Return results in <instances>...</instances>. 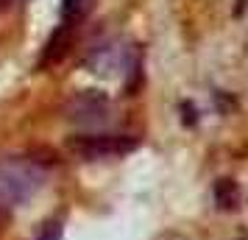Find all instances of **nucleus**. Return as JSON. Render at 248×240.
I'll use <instances>...</instances> for the list:
<instances>
[{
    "mask_svg": "<svg viewBox=\"0 0 248 240\" xmlns=\"http://www.w3.org/2000/svg\"><path fill=\"white\" fill-rule=\"evenodd\" d=\"M42 182H45V171L36 160L28 157L0 160V207L25 204Z\"/></svg>",
    "mask_w": 248,
    "mask_h": 240,
    "instance_id": "1",
    "label": "nucleus"
},
{
    "mask_svg": "<svg viewBox=\"0 0 248 240\" xmlns=\"http://www.w3.org/2000/svg\"><path fill=\"white\" fill-rule=\"evenodd\" d=\"M140 143L128 134H81L70 140V151L81 160H114L131 154Z\"/></svg>",
    "mask_w": 248,
    "mask_h": 240,
    "instance_id": "2",
    "label": "nucleus"
},
{
    "mask_svg": "<svg viewBox=\"0 0 248 240\" xmlns=\"http://www.w3.org/2000/svg\"><path fill=\"white\" fill-rule=\"evenodd\" d=\"M70 112H73L70 117L78 120V123H101L109 112V101L98 92H84L70 103Z\"/></svg>",
    "mask_w": 248,
    "mask_h": 240,
    "instance_id": "3",
    "label": "nucleus"
},
{
    "mask_svg": "<svg viewBox=\"0 0 248 240\" xmlns=\"http://www.w3.org/2000/svg\"><path fill=\"white\" fill-rule=\"evenodd\" d=\"M70 39H73V25L62 23L56 31L50 34V39H47L45 50H42V56H39V70H42V67H50V64H56L59 59L67 53Z\"/></svg>",
    "mask_w": 248,
    "mask_h": 240,
    "instance_id": "4",
    "label": "nucleus"
},
{
    "mask_svg": "<svg viewBox=\"0 0 248 240\" xmlns=\"http://www.w3.org/2000/svg\"><path fill=\"white\" fill-rule=\"evenodd\" d=\"M215 201L220 209H234L240 204V190H237L234 182H229V179H220V182L215 184Z\"/></svg>",
    "mask_w": 248,
    "mask_h": 240,
    "instance_id": "5",
    "label": "nucleus"
},
{
    "mask_svg": "<svg viewBox=\"0 0 248 240\" xmlns=\"http://www.w3.org/2000/svg\"><path fill=\"white\" fill-rule=\"evenodd\" d=\"M87 12V0H64V6H62V23H67L76 28L81 17Z\"/></svg>",
    "mask_w": 248,
    "mask_h": 240,
    "instance_id": "6",
    "label": "nucleus"
},
{
    "mask_svg": "<svg viewBox=\"0 0 248 240\" xmlns=\"http://www.w3.org/2000/svg\"><path fill=\"white\" fill-rule=\"evenodd\" d=\"M36 240H62V224H59V221H50V224H45V226L39 229Z\"/></svg>",
    "mask_w": 248,
    "mask_h": 240,
    "instance_id": "7",
    "label": "nucleus"
},
{
    "mask_svg": "<svg viewBox=\"0 0 248 240\" xmlns=\"http://www.w3.org/2000/svg\"><path fill=\"white\" fill-rule=\"evenodd\" d=\"M3 3H6V0H0V6H3Z\"/></svg>",
    "mask_w": 248,
    "mask_h": 240,
    "instance_id": "8",
    "label": "nucleus"
}]
</instances>
